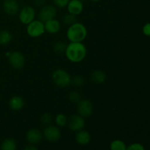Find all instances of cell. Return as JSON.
<instances>
[{
    "mask_svg": "<svg viewBox=\"0 0 150 150\" xmlns=\"http://www.w3.org/2000/svg\"><path fill=\"white\" fill-rule=\"evenodd\" d=\"M44 23L40 20H34L26 26V33L31 38H39L45 33Z\"/></svg>",
    "mask_w": 150,
    "mask_h": 150,
    "instance_id": "cell-4",
    "label": "cell"
},
{
    "mask_svg": "<svg viewBox=\"0 0 150 150\" xmlns=\"http://www.w3.org/2000/svg\"><path fill=\"white\" fill-rule=\"evenodd\" d=\"M55 123L58 127H64L67 123V118L64 114H59L55 117Z\"/></svg>",
    "mask_w": 150,
    "mask_h": 150,
    "instance_id": "cell-22",
    "label": "cell"
},
{
    "mask_svg": "<svg viewBox=\"0 0 150 150\" xmlns=\"http://www.w3.org/2000/svg\"><path fill=\"white\" fill-rule=\"evenodd\" d=\"M35 4L37 7H43L45 6V0H35Z\"/></svg>",
    "mask_w": 150,
    "mask_h": 150,
    "instance_id": "cell-30",
    "label": "cell"
},
{
    "mask_svg": "<svg viewBox=\"0 0 150 150\" xmlns=\"http://www.w3.org/2000/svg\"><path fill=\"white\" fill-rule=\"evenodd\" d=\"M110 149L111 150H126L127 146L124 142L117 139L111 142L110 145Z\"/></svg>",
    "mask_w": 150,
    "mask_h": 150,
    "instance_id": "cell-20",
    "label": "cell"
},
{
    "mask_svg": "<svg viewBox=\"0 0 150 150\" xmlns=\"http://www.w3.org/2000/svg\"><path fill=\"white\" fill-rule=\"evenodd\" d=\"M12 34L7 30H3L0 32V45H6L10 43L12 40Z\"/></svg>",
    "mask_w": 150,
    "mask_h": 150,
    "instance_id": "cell-18",
    "label": "cell"
},
{
    "mask_svg": "<svg viewBox=\"0 0 150 150\" xmlns=\"http://www.w3.org/2000/svg\"><path fill=\"white\" fill-rule=\"evenodd\" d=\"M69 100L71 101L72 103H79V101L81 100V95L78 92H76V91H73V92H71L70 94H69Z\"/></svg>",
    "mask_w": 150,
    "mask_h": 150,
    "instance_id": "cell-26",
    "label": "cell"
},
{
    "mask_svg": "<svg viewBox=\"0 0 150 150\" xmlns=\"http://www.w3.org/2000/svg\"><path fill=\"white\" fill-rule=\"evenodd\" d=\"M142 32L144 35L150 37V23H146V24L144 25L142 28Z\"/></svg>",
    "mask_w": 150,
    "mask_h": 150,
    "instance_id": "cell-29",
    "label": "cell"
},
{
    "mask_svg": "<svg viewBox=\"0 0 150 150\" xmlns=\"http://www.w3.org/2000/svg\"><path fill=\"white\" fill-rule=\"evenodd\" d=\"M62 22L66 26H71L72 24L77 22V18L76 16L70 13H67L62 17Z\"/></svg>",
    "mask_w": 150,
    "mask_h": 150,
    "instance_id": "cell-21",
    "label": "cell"
},
{
    "mask_svg": "<svg viewBox=\"0 0 150 150\" xmlns=\"http://www.w3.org/2000/svg\"><path fill=\"white\" fill-rule=\"evenodd\" d=\"M71 83L73 86H76V87L82 86L84 83V79L81 76L78 75V76H74L73 79L71 78Z\"/></svg>",
    "mask_w": 150,
    "mask_h": 150,
    "instance_id": "cell-24",
    "label": "cell"
},
{
    "mask_svg": "<svg viewBox=\"0 0 150 150\" xmlns=\"http://www.w3.org/2000/svg\"><path fill=\"white\" fill-rule=\"evenodd\" d=\"M4 11L9 16H15L19 11V5L16 0H5L3 3Z\"/></svg>",
    "mask_w": 150,
    "mask_h": 150,
    "instance_id": "cell-12",
    "label": "cell"
},
{
    "mask_svg": "<svg viewBox=\"0 0 150 150\" xmlns=\"http://www.w3.org/2000/svg\"><path fill=\"white\" fill-rule=\"evenodd\" d=\"M126 150H145V148L141 144L134 143L127 146Z\"/></svg>",
    "mask_w": 150,
    "mask_h": 150,
    "instance_id": "cell-28",
    "label": "cell"
},
{
    "mask_svg": "<svg viewBox=\"0 0 150 150\" xmlns=\"http://www.w3.org/2000/svg\"><path fill=\"white\" fill-rule=\"evenodd\" d=\"M77 110L79 115L83 117V118L89 117V116L92 115V112H93V104L89 100H81L78 103Z\"/></svg>",
    "mask_w": 150,
    "mask_h": 150,
    "instance_id": "cell-10",
    "label": "cell"
},
{
    "mask_svg": "<svg viewBox=\"0 0 150 150\" xmlns=\"http://www.w3.org/2000/svg\"><path fill=\"white\" fill-rule=\"evenodd\" d=\"M66 48H67V44L63 42H57L54 45V51L57 54H64L65 52Z\"/></svg>",
    "mask_w": 150,
    "mask_h": 150,
    "instance_id": "cell-23",
    "label": "cell"
},
{
    "mask_svg": "<svg viewBox=\"0 0 150 150\" xmlns=\"http://www.w3.org/2000/svg\"><path fill=\"white\" fill-rule=\"evenodd\" d=\"M69 129L72 131L78 132L83 130L85 126L84 118L79 114H74L70 117L69 120H67Z\"/></svg>",
    "mask_w": 150,
    "mask_h": 150,
    "instance_id": "cell-9",
    "label": "cell"
},
{
    "mask_svg": "<svg viewBox=\"0 0 150 150\" xmlns=\"http://www.w3.org/2000/svg\"><path fill=\"white\" fill-rule=\"evenodd\" d=\"M66 36L70 42H83L87 37V29L83 23L76 22L69 26Z\"/></svg>",
    "mask_w": 150,
    "mask_h": 150,
    "instance_id": "cell-2",
    "label": "cell"
},
{
    "mask_svg": "<svg viewBox=\"0 0 150 150\" xmlns=\"http://www.w3.org/2000/svg\"><path fill=\"white\" fill-rule=\"evenodd\" d=\"M45 30L49 34H57L61 29V23L57 19L54 18L44 23Z\"/></svg>",
    "mask_w": 150,
    "mask_h": 150,
    "instance_id": "cell-14",
    "label": "cell"
},
{
    "mask_svg": "<svg viewBox=\"0 0 150 150\" xmlns=\"http://www.w3.org/2000/svg\"><path fill=\"white\" fill-rule=\"evenodd\" d=\"M51 122H52V117L48 113H45V114H42V116L40 117V122L43 125H51Z\"/></svg>",
    "mask_w": 150,
    "mask_h": 150,
    "instance_id": "cell-25",
    "label": "cell"
},
{
    "mask_svg": "<svg viewBox=\"0 0 150 150\" xmlns=\"http://www.w3.org/2000/svg\"><path fill=\"white\" fill-rule=\"evenodd\" d=\"M42 136L48 142H55L61 137V131L57 126L49 125L44 129Z\"/></svg>",
    "mask_w": 150,
    "mask_h": 150,
    "instance_id": "cell-8",
    "label": "cell"
},
{
    "mask_svg": "<svg viewBox=\"0 0 150 150\" xmlns=\"http://www.w3.org/2000/svg\"><path fill=\"white\" fill-rule=\"evenodd\" d=\"M17 144L14 139H7L2 142L1 146V150H16Z\"/></svg>",
    "mask_w": 150,
    "mask_h": 150,
    "instance_id": "cell-19",
    "label": "cell"
},
{
    "mask_svg": "<svg viewBox=\"0 0 150 150\" xmlns=\"http://www.w3.org/2000/svg\"><path fill=\"white\" fill-rule=\"evenodd\" d=\"M35 16L36 13L35 9L31 6H26L19 11L18 18L21 23L24 25H28L35 20Z\"/></svg>",
    "mask_w": 150,
    "mask_h": 150,
    "instance_id": "cell-5",
    "label": "cell"
},
{
    "mask_svg": "<svg viewBox=\"0 0 150 150\" xmlns=\"http://www.w3.org/2000/svg\"><path fill=\"white\" fill-rule=\"evenodd\" d=\"M64 54L69 61L73 63H79L86 58L87 49L83 42H70L67 45Z\"/></svg>",
    "mask_w": 150,
    "mask_h": 150,
    "instance_id": "cell-1",
    "label": "cell"
},
{
    "mask_svg": "<svg viewBox=\"0 0 150 150\" xmlns=\"http://www.w3.org/2000/svg\"><path fill=\"white\" fill-rule=\"evenodd\" d=\"M91 79L96 83H102L106 79V75L102 70H95L91 74Z\"/></svg>",
    "mask_w": 150,
    "mask_h": 150,
    "instance_id": "cell-17",
    "label": "cell"
},
{
    "mask_svg": "<svg viewBox=\"0 0 150 150\" xmlns=\"http://www.w3.org/2000/svg\"><path fill=\"white\" fill-rule=\"evenodd\" d=\"M24 100L21 96H13L9 101V106L13 111H19L24 106Z\"/></svg>",
    "mask_w": 150,
    "mask_h": 150,
    "instance_id": "cell-15",
    "label": "cell"
},
{
    "mask_svg": "<svg viewBox=\"0 0 150 150\" xmlns=\"http://www.w3.org/2000/svg\"><path fill=\"white\" fill-rule=\"evenodd\" d=\"M57 15V10L54 6L45 5L40 10L38 18H39V20L45 23L48 21L55 18Z\"/></svg>",
    "mask_w": 150,
    "mask_h": 150,
    "instance_id": "cell-6",
    "label": "cell"
},
{
    "mask_svg": "<svg viewBox=\"0 0 150 150\" xmlns=\"http://www.w3.org/2000/svg\"><path fill=\"white\" fill-rule=\"evenodd\" d=\"M42 138V133L39 129L32 128L26 133V139L27 142L31 144H38Z\"/></svg>",
    "mask_w": 150,
    "mask_h": 150,
    "instance_id": "cell-11",
    "label": "cell"
},
{
    "mask_svg": "<svg viewBox=\"0 0 150 150\" xmlns=\"http://www.w3.org/2000/svg\"><path fill=\"white\" fill-rule=\"evenodd\" d=\"M76 140L79 144L86 145L90 142V134L86 130H81L80 131H78L76 136Z\"/></svg>",
    "mask_w": 150,
    "mask_h": 150,
    "instance_id": "cell-16",
    "label": "cell"
},
{
    "mask_svg": "<svg viewBox=\"0 0 150 150\" xmlns=\"http://www.w3.org/2000/svg\"><path fill=\"white\" fill-rule=\"evenodd\" d=\"M90 1H100V0H90Z\"/></svg>",
    "mask_w": 150,
    "mask_h": 150,
    "instance_id": "cell-32",
    "label": "cell"
},
{
    "mask_svg": "<svg viewBox=\"0 0 150 150\" xmlns=\"http://www.w3.org/2000/svg\"><path fill=\"white\" fill-rule=\"evenodd\" d=\"M23 150H38L35 146H34V144H29L27 145V146H25V148L23 149Z\"/></svg>",
    "mask_w": 150,
    "mask_h": 150,
    "instance_id": "cell-31",
    "label": "cell"
},
{
    "mask_svg": "<svg viewBox=\"0 0 150 150\" xmlns=\"http://www.w3.org/2000/svg\"><path fill=\"white\" fill-rule=\"evenodd\" d=\"M70 1V0H54V3L59 8H64L67 7Z\"/></svg>",
    "mask_w": 150,
    "mask_h": 150,
    "instance_id": "cell-27",
    "label": "cell"
},
{
    "mask_svg": "<svg viewBox=\"0 0 150 150\" xmlns=\"http://www.w3.org/2000/svg\"><path fill=\"white\" fill-rule=\"evenodd\" d=\"M52 79L57 86L65 88L71 83V77L66 70L57 69L52 73Z\"/></svg>",
    "mask_w": 150,
    "mask_h": 150,
    "instance_id": "cell-3",
    "label": "cell"
},
{
    "mask_svg": "<svg viewBox=\"0 0 150 150\" xmlns=\"http://www.w3.org/2000/svg\"><path fill=\"white\" fill-rule=\"evenodd\" d=\"M8 61L13 68L20 70L25 64V57L20 51H13L8 56Z\"/></svg>",
    "mask_w": 150,
    "mask_h": 150,
    "instance_id": "cell-7",
    "label": "cell"
},
{
    "mask_svg": "<svg viewBox=\"0 0 150 150\" xmlns=\"http://www.w3.org/2000/svg\"><path fill=\"white\" fill-rule=\"evenodd\" d=\"M68 13L74 16H79L83 10V5L81 0H70L67 6Z\"/></svg>",
    "mask_w": 150,
    "mask_h": 150,
    "instance_id": "cell-13",
    "label": "cell"
}]
</instances>
